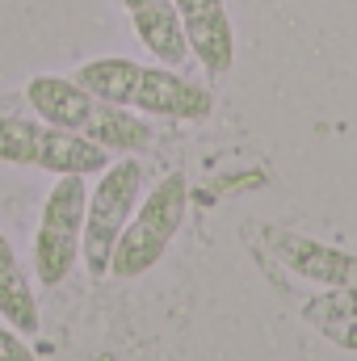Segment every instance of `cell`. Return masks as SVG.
<instances>
[{"label":"cell","instance_id":"obj_1","mask_svg":"<svg viewBox=\"0 0 357 361\" xmlns=\"http://www.w3.org/2000/svg\"><path fill=\"white\" fill-rule=\"evenodd\" d=\"M76 85L89 92L131 109V114H147V118H173V122H206L214 114V97L210 89L193 85L177 76L173 68H156V63H135L126 55H101L89 59L72 72Z\"/></svg>","mask_w":357,"mask_h":361},{"label":"cell","instance_id":"obj_2","mask_svg":"<svg viewBox=\"0 0 357 361\" xmlns=\"http://www.w3.org/2000/svg\"><path fill=\"white\" fill-rule=\"evenodd\" d=\"M25 101H30V109L42 122H51L59 130H72V135H80L89 143H101L114 156L147 152L152 139H156L152 126L139 114H131V109L89 92L72 76H34L25 85Z\"/></svg>","mask_w":357,"mask_h":361},{"label":"cell","instance_id":"obj_3","mask_svg":"<svg viewBox=\"0 0 357 361\" xmlns=\"http://www.w3.org/2000/svg\"><path fill=\"white\" fill-rule=\"evenodd\" d=\"M185 214H189V180L181 173H169L164 180H156V189L135 206L126 231L118 235V248H114V261H109V277L135 281V277L152 273L164 261V252L173 248Z\"/></svg>","mask_w":357,"mask_h":361},{"label":"cell","instance_id":"obj_4","mask_svg":"<svg viewBox=\"0 0 357 361\" xmlns=\"http://www.w3.org/2000/svg\"><path fill=\"white\" fill-rule=\"evenodd\" d=\"M0 164L42 169L51 177H97L114 164V152L72 130H59L42 118L0 114Z\"/></svg>","mask_w":357,"mask_h":361},{"label":"cell","instance_id":"obj_5","mask_svg":"<svg viewBox=\"0 0 357 361\" xmlns=\"http://www.w3.org/2000/svg\"><path fill=\"white\" fill-rule=\"evenodd\" d=\"M85 210H89V177H55L42 219L34 231V277L42 286H63L85 252Z\"/></svg>","mask_w":357,"mask_h":361},{"label":"cell","instance_id":"obj_6","mask_svg":"<svg viewBox=\"0 0 357 361\" xmlns=\"http://www.w3.org/2000/svg\"><path fill=\"white\" fill-rule=\"evenodd\" d=\"M143 193V164L135 156H118L105 173H97V185L89 189L85 210V269L89 277H109V261L118 248V235L126 231L135 206Z\"/></svg>","mask_w":357,"mask_h":361},{"label":"cell","instance_id":"obj_7","mask_svg":"<svg viewBox=\"0 0 357 361\" xmlns=\"http://www.w3.org/2000/svg\"><path fill=\"white\" fill-rule=\"evenodd\" d=\"M261 244L282 269H290L303 281H315L328 290H357V257L345 248H332L324 240H311V235L277 227V223L261 227Z\"/></svg>","mask_w":357,"mask_h":361},{"label":"cell","instance_id":"obj_8","mask_svg":"<svg viewBox=\"0 0 357 361\" xmlns=\"http://www.w3.org/2000/svg\"><path fill=\"white\" fill-rule=\"evenodd\" d=\"M177 17L189 55L206 68V76L210 80L227 76L236 63V34H231L227 0H177Z\"/></svg>","mask_w":357,"mask_h":361},{"label":"cell","instance_id":"obj_9","mask_svg":"<svg viewBox=\"0 0 357 361\" xmlns=\"http://www.w3.org/2000/svg\"><path fill=\"white\" fill-rule=\"evenodd\" d=\"M139 34V42L164 63V68H181L189 63V42L181 30L177 0H118Z\"/></svg>","mask_w":357,"mask_h":361},{"label":"cell","instance_id":"obj_10","mask_svg":"<svg viewBox=\"0 0 357 361\" xmlns=\"http://www.w3.org/2000/svg\"><path fill=\"white\" fill-rule=\"evenodd\" d=\"M0 319L8 328H17L21 336H34L42 328L34 281H30V273L21 265V257L13 252V244H8L4 231H0Z\"/></svg>","mask_w":357,"mask_h":361},{"label":"cell","instance_id":"obj_11","mask_svg":"<svg viewBox=\"0 0 357 361\" xmlns=\"http://www.w3.org/2000/svg\"><path fill=\"white\" fill-rule=\"evenodd\" d=\"M0 361H38L34 349L25 345V336L8 324H0Z\"/></svg>","mask_w":357,"mask_h":361}]
</instances>
